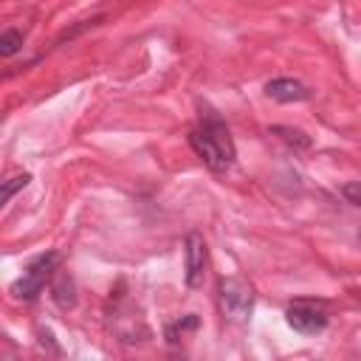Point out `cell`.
<instances>
[{
    "instance_id": "cell-3",
    "label": "cell",
    "mask_w": 361,
    "mask_h": 361,
    "mask_svg": "<svg viewBox=\"0 0 361 361\" xmlns=\"http://www.w3.org/2000/svg\"><path fill=\"white\" fill-rule=\"evenodd\" d=\"M56 262H59V254L56 251H48V254H39L37 259L28 262V268L23 271V276L11 285V293L14 299H23V302H31L39 296V290L45 288L48 276L56 271Z\"/></svg>"
},
{
    "instance_id": "cell-1",
    "label": "cell",
    "mask_w": 361,
    "mask_h": 361,
    "mask_svg": "<svg viewBox=\"0 0 361 361\" xmlns=\"http://www.w3.org/2000/svg\"><path fill=\"white\" fill-rule=\"evenodd\" d=\"M189 144L203 158V164L214 172H226L234 164V155H237L234 141L217 113H206V118L189 133Z\"/></svg>"
},
{
    "instance_id": "cell-2",
    "label": "cell",
    "mask_w": 361,
    "mask_h": 361,
    "mask_svg": "<svg viewBox=\"0 0 361 361\" xmlns=\"http://www.w3.org/2000/svg\"><path fill=\"white\" fill-rule=\"evenodd\" d=\"M220 307L231 322H248L254 310V288L240 276H226L217 285Z\"/></svg>"
},
{
    "instance_id": "cell-9",
    "label": "cell",
    "mask_w": 361,
    "mask_h": 361,
    "mask_svg": "<svg viewBox=\"0 0 361 361\" xmlns=\"http://www.w3.org/2000/svg\"><path fill=\"white\" fill-rule=\"evenodd\" d=\"M20 45H23V34H20L17 28H6V31L0 34V54H3V56L17 54Z\"/></svg>"
},
{
    "instance_id": "cell-4",
    "label": "cell",
    "mask_w": 361,
    "mask_h": 361,
    "mask_svg": "<svg viewBox=\"0 0 361 361\" xmlns=\"http://www.w3.org/2000/svg\"><path fill=\"white\" fill-rule=\"evenodd\" d=\"M285 319L293 330L299 333H322L327 327V310L324 305L319 302H307V299H299V302H290L288 310H285Z\"/></svg>"
},
{
    "instance_id": "cell-7",
    "label": "cell",
    "mask_w": 361,
    "mask_h": 361,
    "mask_svg": "<svg viewBox=\"0 0 361 361\" xmlns=\"http://www.w3.org/2000/svg\"><path fill=\"white\" fill-rule=\"evenodd\" d=\"M51 290H54V302H56L62 310H71V307L76 305V282H73L71 274H56Z\"/></svg>"
},
{
    "instance_id": "cell-8",
    "label": "cell",
    "mask_w": 361,
    "mask_h": 361,
    "mask_svg": "<svg viewBox=\"0 0 361 361\" xmlns=\"http://www.w3.org/2000/svg\"><path fill=\"white\" fill-rule=\"evenodd\" d=\"M271 133L279 135L285 144H290V147H296V149H307V147H310V135H305L302 130H293V127H274Z\"/></svg>"
},
{
    "instance_id": "cell-6",
    "label": "cell",
    "mask_w": 361,
    "mask_h": 361,
    "mask_svg": "<svg viewBox=\"0 0 361 361\" xmlns=\"http://www.w3.org/2000/svg\"><path fill=\"white\" fill-rule=\"evenodd\" d=\"M265 93L274 99V102H282V104H290V102H305L310 96V90L296 82V79H288V76H279V79H271L265 85Z\"/></svg>"
},
{
    "instance_id": "cell-11",
    "label": "cell",
    "mask_w": 361,
    "mask_h": 361,
    "mask_svg": "<svg viewBox=\"0 0 361 361\" xmlns=\"http://www.w3.org/2000/svg\"><path fill=\"white\" fill-rule=\"evenodd\" d=\"M341 195L350 200V203H355V206H361V180H353V183H344L341 186Z\"/></svg>"
},
{
    "instance_id": "cell-10",
    "label": "cell",
    "mask_w": 361,
    "mask_h": 361,
    "mask_svg": "<svg viewBox=\"0 0 361 361\" xmlns=\"http://www.w3.org/2000/svg\"><path fill=\"white\" fill-rule=\"evenodd\" d=\"M28 180H31V175H28V172H23V175H14V178H8V180H3V192H0V203H8L14 192H20V189H25V186H28Z\"/></svg>"
},
{
    "instance_id": "cell-5",
    "label": "cell",
    "mask_w": 361,
    "mask_h": 361,
    "mask_svg": "<svg viewBox=\"0 0 361 361\" xmlns=\"http://www.w3.org/2000/svg\"><path fill=\"white\" fill-rule=\"evenodd\" d=\"M183 268H186V285L200 288L203 285V268H206V243L197 231H189L183 237Z\"/></svg>"
}]
</instances>
